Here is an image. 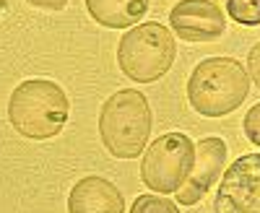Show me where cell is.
I'll use <instances>...</instances> for the list:
<instances>
[{
	"label": "cell",
	"instance_id": "1",
	"mask_svg": "<svg viewBox=\"0 0 260 213\" xmlns=\"http://www.w3.org/2000/svg\"><path fill=\"white\" fill-rule=\"evenodd\" d=\"M71 101L60 83L50 78L21 81L8 99V120L18 135L29 140H50L62 133Z\"/></svg>",
	"mask_w": 260,
	"mask_h": 213
},
{
	"label": "cell",
	"instance_id": "2",
	"mask_svg": "<svg viewBox=\"0 0 260 213\" xmlns=\"http://www.w3.org/2000/svg\"><path fill=\"white\" fill-rule=\"evenodd\" d=\"M250 83V73L237 57H206L187 78V101L203 117H224L245 104Z\"/></svg>",
	"mask_w": 260,
	"mask_h": 213
},
{
	"label": "cell",
	"instance_id": "3",
	"mask_svg": "<svg viewBox=\"0 0 260 213\" xmlns=\"http://www.w3.org/2000/svg\"><path fill=\"white\" fill-rule=\"evenodd\" d=\"M151 106L138 89H120L99 110V138L115 159H138L151 138Z\"/></svg>",
	"mask_w": 260,
	"mask_h": 213
},
{
	"label": "cell",
	"instance_id": "4",
	"mask_svg": "<svg viewBox=\"0 0 260 213\" xmlns=\"http://www.w3.org/2000/svg\"><path fill=\"white\" fill-rule=\"evenodd\" d=\"M177 57L175 31L159 21H143L127 29L117 45V65L133 83H154L169 73Z\"/></svg>",
	"mask_w": 260,
	"mask_h": 213
},
{
	"label": "cell",
	"instance_id": "5",
	"mask_svg": "<svg viewBox=\"0 0 260 213\" xmlns=\"http://www.w3.org/2000/svg\"><path fill=\"white\" fill-rule=\"evenodd\" d=\"M195 164V143L185 133H164L146 146L141 180L159 195H172L187 182Z\"/></svg>",
	"mask_w": 260,
	"mask_h": 213
},
{
	"label": "cell",
	"instance_id": "6",
	"mask_svg": "<svg viewBox=\"0 0 260 213\" xmlns=\"http://www.w3.org/2000/svg\"><path fill=\"white\" fill-rule=\"evenodd\" d=\"M216 213H260V154H245L224 169L213 198Z\"/></svg>",
	"mask_w": 260,
	"mask_h": 213
},
{
	"label": "cell",
	"instance_id": "7",
	"mask_svg": "<svg viewBox=\"0 0 260 213\" xmlns=\"http://www.w3.org/2000/svg\"><path fill=\"white\" fill-rule=\"evenodd\" d=\"M169 26L182 42L208 45L221 39L226 31L224 8L216 0H180L169 11Z\"/></svg>",
	"mask_w": 260,
	"mask_h": 213
},
{
	"label": "cell",
	"instance_id": "8",
	"mask_svg": "<svg viewBox=\"0 0 260 213\" xmlns=\"http://www.w3.org/2000/svg\"><path fill=\"white\" fill-rule=\"evenodd\" d=\"M224 166H226V143L216 135H208L203 140L195 143V164H192V172L187 177V182L177 190V205L187 208L195 205L208 190L216 185L224 174Z\"/></svg>",
	"mask_w": 260,
	"mask_h": 213
},
{
	"label": "cell",
	"instance_id": "9",
	"mask_svg": "<svg viewBox=\"0 0 260 213\" xmlns=\"http://www.w3.org/2000/svg\"><path fill=\"white\" fill-rule=\"evenodd\" d=\"M68 213H125V198L110 180L89 174L73 185L68 195Z\"/></svg>",
	"mask_w": 260,
	"mask_h": 213
},
{
	"label": "cell",
	"instance_id": "10",
	"mask_svg": "<svg viewBox=\"0 0 260 213\" xmlns=\"http://www.w3.org/2000/svg\"><path fill=\"white\" fill-rule=\"evenodd\" d=\"M86 11L104 29H133L148 13V0H86Z\"/></svg>",
	"mask_w": 260,
	"mask_h": 213
},
{
	"label": "cell",
	"instance_id": "11",
	"mask_svg": "<svg viewBox=\"0 0 260 213\" xmlns=\"http://www.w3.org/2000/svg\"><path fill=\"white\" fill-rule=\"evenodd\" d=\"M226 16L240 26H260V0H226Z\"/></svg>",
	"mask_w": 260,
	"mask_h": 213
},
{
	"label": "cell",
	"instance_id": "12",
	"mask_svg": "<svg viewBox=\"0 0 260 213\" xmlns=\"http://www.w3.org/2000/svg\"><path fill=\"white\" fill-rule=\"evenodd\" d=\"M130 213H182L175 200H169L164 195H138L130 205Z\"/></svg>",
	"mask_w": 260,
	"mask_h": 213
},
{
	"label": "cell",
	"instance_id": "13",
	"mask_svg": "<svg viewBox=\"0 0 260 213\" xmlns=\"http://www.w3.org/2000/svg\"><path fill=\"white\" fill-rule=\"evenodd\" d=\"M242 130H245L247 140L260 148V101L252 104L250 110H247V115H245V120H242Z\"/></svg>",
	"mask_w": 260,
	"mask_h": 213
},
{
	"label": "cell",
	"instance_id": "14",
	"mask_svg": "<svg viewBox=\"0 0 260 213\" xmlns=\"http://www.w3.org/2000/svg\"><path fill=\"white\" fill-rule=\"evenodd\" d=\"M247 73H250V81L260 89V42H257V45L250 50V55H247Z\"/></svg>",
	"mask_w": 260,
	"mask_h": 213
},
{
	"label": "cell",
	"instance_id": "15",
	"mask_svg": "<svg viewBox=\"0 0 260 213\" xmlns=\"http://www.w3.org/2000/svg\"><path fill=\"white\" fill-rule=\"evenodd\" d=\"M26 3L34 8H42V11H62L68 6V0H26Z\"/></svg>",
	"mask_w": 260,
	"mask_h": 213
}]
</instances>
